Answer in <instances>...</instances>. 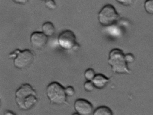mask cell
Wrapping results in <instances>:
<instances>
[{"instance_id": "obj_8", "label": "cell", "mask_w": 153, "mask_h": 115, "mask_svg": "<svg viewBox=\"0 0 153 115\" xmlns=\"http://www.w3.org/2000/svg\"><path fill=\"white\" fill-rule=\"evenodd\" d=\"M48 37L43 32L35 31L33 32L30 36V43L32 47L37 50L43 48L48 42Z\"/></svg>"}, {"instance_id": "obj_7", "label": "cell", "mask_w": 153, "mask_h": 115, "mask_svg": "<svg viewBox=\"0 0 153 115\" xmlns=\"http://www.w3.org/2000/svg\"><path fill=\"white\" fill-rule=\"evenodd\" d=\"M74 108L79 115H90L94 111L92 104L88 100L84 99L76 100L74 104Z\"/></svg>"}, {"instance_id": "obj_3", "label": "cell", "mask_w": 153, "mask_h": 115, "mask_svg": "<svg viewBox=\"0 0 153 115\" xmlns=\"http://www.w3.org/2000/svg\"><path fill=\"white\" fill-rule=\"evenodd\" d=\"M9 57L13 60L14 66L17 68L25 69L30 67L34 62L35 55L31 50L16 49L10 53Z\"/></svg>"}, {"instance_id": "obj_21", "label": "cell", "mask_w": 153, "mask_h": 115, "mask_svg": "<svg viewBox=\"0 0 153 115\" xmlns=\"http://www.w3.org/2000/svg\"><path fill=\"white\" fill-rule=\"evenodd\" d=\"M4 114L5 115H14L16 114L12 111L7 110L5 111Z\"/></svg>"}, {"instance_id": "obj_19", "label": "cell", "mask_w": 153, "mask_h": 115, "mask_svg": "<svg viewBox=\"0 0 153 115\" xmlns=\"http://www.w3.org/2000/svg\"><path fill=\"white\" fill-rule=\"evenodd\" d=\"M29 0H12L15 3L20 5H24L27 3Z\"/></svg>"}, {"instance_id": "obj_5", "label": "cell", "mask_w": 153, "mask_h": 115, "mask_svg": "<svg viewBox=\"0 0 153 115\" xmlns=\"http://www.w3.org/2000/svg\"><path fill=\"white\" fill-rule=\"evenodd\" d=\"M120 15L114 7L111 4L105 5L98 14L99 23L103 26H109L115 24L119 20Z\"/></svg>"}, {"instance_id": "obj_18", "label": "cell", "mask_w": 153, "mask_h": 115, "mask_svg": "<svg viewBox=\"0 0 153 115\" xmlns=\"http://www.w3.org/2000/svg\"><path fill=\"white\" fill-rule=\"evenodd\" d=\"M125 58L128 63L133 62L135 59L134 55L131 53H128L125 54Z\"/></svg>"}, {"instance_id": "obj_9", "label": "cell", "mask_w": 153, "mask_h": 115, "mask_svg": "<svg viewBox=\"0 0 153 115\" xmlns=\"http://www.w3.org/2000/svg\"><path fill=\"white\" fill-rule=\"evenodd\" d=\"M111 78H108L102 74H96L92 81L95 88L99 89L104 88L110 82Z\"/></svg>"}, {"instance_id": "obj_15", "label": "cell", "mask_w": 153, "mask_h": 115, "mask_svg": "<svg viewBox=\"0 0 153 115\" xmlns=\"http://www.w3.org/2000/svg\"><path fill=\"white\" fill-rule=\"evenodd\" d=\"M45 4L46 6L51 10H54L56 7V4L54 0H46Z\"/></svg>"}, {"instance_id": "obj_4", "label": "cell", "mask_w": 153, "mask_h": 115, "mask_svg": "<svg viewBox=\"0 0 153 115\" xmlns=\"http://www.w3.org/2000/svg\"><path fill=\"white\" fill-rule=\"evenodd\" d=\"M47 97L51 103L57 105H68L65 88L57 82H52L47 86L46 89Z\"/></svg>"}, {"instance_id": "obj_2", "label": "cell", "mask_w": 153, "mask_h": 115, "mask_svg": "<svg viewBox=\"0 0 153 115\" xmlns=\"http://www.w3.org/2000/svg\"><path fill=\"white\" fill-rule=\"evenodd\" d=\"M108 62L114 73L130 74L131 72L125 59V54L120 49L114 48L110 51Z\"/></svg>"}, {"instance_id": "obj_22", "label": "cell", "mask_w": 153, "mask_h": 115, "mask_svg": "<svg viewBox=\"0 0 153 115\" xmlns=\"http://www.w3.org/2000/svg\"><path fill=\"white\" fill-rule=\"evenodd\" d=\"M42 0V1H46V0Z\"/></svg>"}, {"instance_id": "obj_10", "label": "cell", "mask_w": 153, "mask_h": 115, "mask_svg": "<svg viewBox=\"0 0 153 115\" xmlns=\"http://www.w3.org/2000/svg\"><path fill=\"white\" fill-rule=\"evenodd\" d=\"M42 32L48 37L53 35L55 32V28L53 24L51 22H45L42 26Z\"/></svg>"}, {"instance_id": "obj_1", "label": "cell", "mask_w": 153, "mask_h": 115, "mask_svg": "<svg viewBox=\"0 0 153 115\" xmlns=\"http://www.w3.org/2000/svg\"><path fill=\"white\" fill-rule=\"evenodd\" d=\"M36 91L29 83L22 84L15 93V101L19 108L23 111L32 109L38 101Z\"/></svg>"}, {"instance_id": "obj_14", "label": "cell", "mask_w": 153, "mask_h": 115, "mask_svg": "<svg viewBox=\"0 0 153 115\" xmlns=\"http://www.w3.org/2000/svg\"><path fill=\"white\" fill-rule=\"evenodd\" d=\"M84 89L87 92L92 91L95 88L92 81L87 80L84 83L83 85Z\"/></svg>"}, {"instance_id": "obj_16", "label": "cell", "mask_w": 153, "mask_h": 115, "mask_svg": "<svg viewBox=\"0 0 153 115\" xmlns=\"http://www.w3.org/2000/svg\"><path fill=\"white\" fill-rule=\"evenodd\" d=\"M65 92L67 96L71 97L75 93V90L73 87L71 86H68L65 88Z\"/></svg>"}, {"instance_id": "obj_17", "label": "cell", "mask_w": 153, "mask_h": 115, "mask_svg": "<svg viewBox=\"0 0 153 115\" xmlns=\"http://www.w3.org/2000/svg\"><path fill=\"white\" fill-rule=\"evenodd\" d=\"M119 3L121 5L129 6L131 5L134 2V0H115Z\"/></svg>"}, {"instance_id": "obj_13", "label": "cell", "mask_w": 153, "mask_h": 115, "mask_svg": "<svg viewBox=\"0 0 153 115\" xmlns=\"http://www.w3.org/2000/svg\"><path fill=\"white\" fill-rule=\"evenodd\" d=\"M96 74L94 70L92 68H89L85 71L84 77L87 80L92 81Z\"/></svg>"}, {"instance_id": "obj_11", "label": "cell", "mask_w": 153, "mask_h": 115, "mask_svg": "<svg viewBox=\"0 0 153 115\" xmlns=\"http://www.w3.org/2000/svg\"><path fill=\"white\" fill-rule=\"evenodd\" d=\"M93 114L94 115H112L113 112L108 107L102 106L97 108L93 111Z\"/></svg>"}, {"instance_id": "obj_20", "label": "cell", "mask_w": 153, "mask_h": 115, "mask_svg": "<svg viewBox=\"0 0 153 115\" xmlns=\"http://www.w3.org/2000/svg\"><path fill=\"white\" fill-rule=\"evenodd\" d=\"M80 48V44L77 42L74 45L72 50L74 51L78 50Z\"/></svg>"}, {"instance_id": "obj_6", "label": "cell", "mask_w": 153, "mask_h": 115, "mask_svg": "<svg viewBox=\"0 0 153 115\" xmlns=\"http://www.w3.org/2000/svg\"><path fill=\"white\" fill-rule=\"evenodd\" d=\"M58 41L60 47L65 50L72 49L77 42L76 35L70 30H65L61 32L58 36Z\"/></svg>"}, {"instance_id": "obj_12", "label": "cell", "mask_w": 153, "mask_h": 115, "mask_svg": "<svg viewBox=\"0 0 153 115\" xmlns=\"http://www.w3.org/2000/svg\"><path fill=\"white\" fill-rule=\"evenodd\" d=\"M144 8L148 14L153 15V0H146L144 3Z\"/></svg>"}]
</instances>
